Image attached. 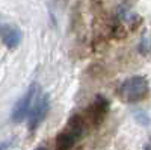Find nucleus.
Listing matches in <instances>:
<instances>
[{
    "instance_id": "obj_1",
    "label": "nucleus",
    "mask_w": 151,
    "mask_h": 150,
    "mask_svg": "<svg viewBox=\"0 0 151 150\" xmlns=\"http://www.w3.org/2000/svg\"><path fill=\"white\" fill-rule=\"evenodd\" d=\"M86 130V120L82 115H74L67 128L56 136V150H71Z\"/></svg>"
},
{
    "instance_id": "obj_2",
    "label": "nucleus",
    "mask_w": 151,
    "mask_h": 150,
    "mask_svg": "<svg viewBox=\"0 0 151 150\" xmlns=\"http://www.w3.org/2000/svg\"><path fill=\"white\" fill-rule=\"evenodd\" d=\"M119 94L127 102H137L148 94V82L142 76H133L121 85Z\"/></svg>"
},
{
    "instance_id": "obj_6",
    "label": "nucleus",
    "mask_w": 151,
    "mask_h": 150,
    "mask_svg": "<svg viewBox=\"0 0 151 150\" xmlns=\"http://www.w3.org/2000/svg\"><path fill=\"white\" fill-rule=\"evenodd\" d=\"M134 118L136 121L139 123V124H144V126H147V124L150 123V117L145 111H136L134 112Z\"/></svg>"
},
{
    "instance_id": "obj_8",
    "label": "nucleus",
    "mask_w": 151,
    "mask_h": 150,
    "mask_svg": "<svg viewBox=\"0 0 151 150\" xmlns=\"http://www.w3.org/2000/svg\"><path fill=\"white\" fill-rule=\"evenodd\" d=\"M145 150H151V149H150V146H147V147H145Z\"/></svg>"
},
{
    "instance_id": "obj_7",
    "label": "nucleus",
    "mask_w": 151,
    "mask_h": 150,
    "mask_svg": "<svg viewBox=\"0 0 151 150\" xmlns=\"http://www.w3.org/2000/svg\"><path fill=\"white\" fill-rule=\"evenodd\" d=\"M35 150H45V149H42V147H40V149H35Z\"/></svg>"
},
{
    "instance_id": "obj_4",
    "label": "nucleus",
    "mask_w": 151,
    "mask_h": 150,
    "mask_svg": "<svg viewBox=\"0 0 151 150\" xmlns=\"http://www.w3.org/2000/svg\"><path fill=\"white\" fill-rule=\"evenodd\" d=\"M36 96H38V85H36V83H32L30 88H29V91L24 94V96L18 100V102H17V105L14 106V111H12V120L18 123V121H21V120L26 118Z\"/></svg>"
},
{
    "instance_id": "obj_5",
    "label": "nucleus",
    "mask_w": 151,
    "mask_h": 150,
    "mask_svg": "<svg viewBox=\"0 0 151 150\" xmlns=\"http://www.w3.org/2000/svg\"><path fill=\"white\" fill-rule=\"evenodd\" d=\"M0 38L9 49H14L21 40V32L12 26H8V24H0Z\"/></svg>"
},
{
    "instance_id": "obj_3",
    "label": "nucleus",
    "mask_w": 151,
    "mask_h": 150,
    "mask_svg": "<svg viewBox=\"0 0 151 150\" xmlns=\"http://www.w3.org/2000/svg\"><path fill=\"white\" fill-rule=\"evenodd\" d=\"M50 108V100L47 94H38L33 100V103L30 106V111L27 114L29 118V129H35L36 126H40V123L45 118L47 112Z\"/></svg>"
}]
</instances>
